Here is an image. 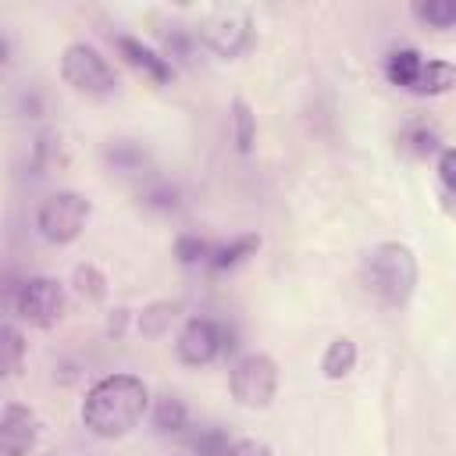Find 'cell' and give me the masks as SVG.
<instances>
[{
    "instance_id": "44dd1931",
    "label": "cell",
    "mask_w": 456,
    "mask_h": 456,
    "mask_svg": "<svg viewBox=\"0 0 456 456\" xmlns=\"http://www.w3.org/2000/svg\"><path fill=\"white\" fill-rule=\"evenodd\" d=\"M232 110H235V146L242 153H249L253 150V114H249V107L242 100H235Z\"/></svg>"
},
{
    "instance_id": "5bb4252c",
    "label": "cell",
    "mask_w": 456,
    "mask_h": 456,
    "mask_svg": "<svg viewBox=\"0 0 456 456\" xmlns=\"http://www.w3.org/2000/svg\"><path fill=\"white\" fill-rule=\"evenodd\" d=\"M25 363V335L14 324H0V378H14Z\"/></svg>"
},
{
    "instance_id": "6da1fadb",
    "label": "cell",
    "mask_w": 456,
    "mask_h": 456,
    "mask_svg": "<svg viewBox=\"0 0 456 456\" xmlns=\"http://www.w3.org/2000/svg\"><path fill=\"white\" fill-rule=\"evenodd\" d=\"M150 410V392L135 374H107L82 399V424L96 438H121L139 428Z\"/></svg>"
},
{
    "instance_id": "8fae6325",
    "label": "cell",
    "mask_w": 456,
    "mask_h": 456,
    "mask_svg": "<svg viewBox=\"0 0 456 456\" xmlns=\"http://www.w3.org/2000/svg\"><path fill=\"white\" fill-rule=\"evenodd\" d=\"M178 310H182V306H178L175 299H153V303H146L142 314H139V321H135L139 335H146V338H160V335L175 324Z\"/></svg>"
},
{
    "instance_id": "2e32d148",
    "label": "cell",
    "mask_w": 456,
    "mask_h": 456,
    "mask_svg": "<svg viewBox=\"0 0 456 456\" xmlns=\"http://www.w3.org/2000/svg\"><path fill=\"white\" fill-rule=\"evenodd\" d=\"M153 424L160 435H178L182 428H189V410L178 395H160L153 406Z\"/></svg>"
},
{
    "instance_id": "7c38bea8",
    "label": "cell",
    "mask_w": 456,
    "mask_h": 456,
    "mask_svg": "<svg viewBox=\"0 0 456 456\" xmlns=\"http://www.w3.org/2000/svg\"><path fill=\"white\" fill-rule=\"evenodd\" d=\"M452 82H456V71L449 61H428V64H420V75L410 89L420 96H438V93H449Z\"/></svg>"
},
{
    "instance_id": "30bf717a",
    "label": "cell",
    "mask_w": 456,
    "mask_h": 456,
    "mask_svg": "<svg viewBox=\"0 0 456 456\" xmlns=\"http://www.w3.org/2000/svg\"><path fill=\"white\" fill-rule=\"evenodd\" d=\"M118 43V50H121V57L132 64V68H139V71H146L153 82H171V64H167V57H160L157 50H150L146 43H139V39H132V36H118L114 39Z\"/></svg>"
},
{
    "instance_id": "9c48e42d",
    "label": "cell",
    "mask_w": 456,
    "mask_h": 456,
    "mask_svg": "<svg viewBox=\"0 0 456 456\" xmlns=\"http://www.w3.org/2000/svg\"><path fill=\"white\" fill-rule=\"evenodd\" d=\"M32 445H36V417L25 406H7L0 413V452L28 456Z\"/></svg>"
},
{
    "instance_id": "cb8c5ba5",
    "label": "cell",
    "mask_w": 456,
    "mask_h": 456,
    "mask_svg": "<svg viewBox=\"0 0 456 456\" xmlns=\"http://www.w3.org/2000/svg\"><path fill=\"white\" fill-rule=\"evenodd\" d=\"M224 456H271V449L256 438H242V442H232Z\"/></svg>"
},
{
    "instance_id": "52a82bcc",
    "label": "cell",
    "mask_w": 456,
    "mask_h": 456,
    "mask_svg": "<svg viewBox=\"0 0 456 456\" xmlns=\"http://www.w3.org/2000/svg\"><path fill=\"white\" fill-rule=\"evenodd\" d=\"M249 28H253V25H249V14H246L242 7H214V11L203 18L200 36H203V43H207L217 57H235V53L246 50Z\"/></svg>"
},
{
    "instance_id": "ffe728a7",
    "label": "cell",
    "mask_w": 456,
    "mask_h": 456,
    "mask_svg": "<svg viewBox=\"0 0 456 456\" xmlns=\"http://www.w3.org/2000/svg\"><path fill=\"white\" fill-rule=\"evenodd\" d=\"M107 160H110L118 171H139V167H142V150H139L135 142L121 139V142L107 146Z\"/></svg>"
},
{
    "instance_id": "e0dca14e",
    "label": "cell",
    "mask_w": 456,
    "mask_h": 456,
    "mask_svg": "<svg viewBox=\"0 0 456 456\" xmlns=\"http://www.w3.org/2000/svg\"><path fill=\"white\" fill-rule=\"evenodd\" d=\"M413 18H420L431 28H449L456 21V4L452 0H417Z\"/></svg>"
},
{
    "instance_id": "d4e9b609",
    "label": "cell",
    "mask_w": 456,
    "mask_h": 456,
    "mask_svg": "<svg viewBox=\"0 0 456 456\" xmlns=\"http://www.w3.org/2000/svg\"><path fill=\"white\" fill-rule=\"evenodd\" d=\"M413 142H417V153H435V150H438L435 132H417V135H413Z\"/></svg>"
},
{
    "instance_id": "ac0fdd59",
    "label": "cell",
    "mask_w": 456,
    "mask_h": 456,
    "mask_svg": "<svg viewBox=\"0 0 456 456\" xmlns=\"http://www.w3.org/2000/svg\"><path fill=\"white\" fill-rule=\"evenodd\" d=\"M256 246H260V239H256V235H242L239 242H232V246H224V249H217L210 264H214L217 271H228V267H235V264H242V260H246V256H249V253H253Z\"/></svg>"
},
{
    "instance_id": "484cf974",
    "label": "cell",
    "mask_w": 456,
    "mask_h": 456,
    "mask_svg": "<svg viewBox=\"0 0 456 456\" xmlns=\"http://www.w3.org/2000/svg\"><path fill=\"white\" fill-rule=\"evenodd\" d=\"M4 53H7V43H4V39H0V61H4Z\"/></svg>"
},
{
    "instance_id": "8992f818",
    "label": "cell",
    "mask_w": 456,
    "mask_h": 456,
    "mask_svg": "<svg viewBox=\"0 0 456 456\" xmlns=\"http://www.w3.org/2000/svg\"><path fill=\"white\" fill-rule=\"evenodd\" d=\"M14 310L32 328H53L64 314V289L53 278H28L14 292Z\"/></svg>"
},
{
    "instance_id": "4fadbf2b",
    "label": "cell",
    "mask_w": 456,
    "mask_h": 456,
    "mask_svg": "<svg viewBox=\"0 0 456 456\" xmlns=\"http://www.w3.org/2000/svg\"><path fill=\"white\" fill-rule=\"evenodd\" d=\"M420 64H424V57H420L417 50L403 46V50H392V53H388L385 75H388L392 86H406V89H410V86L417 82V75H420Z\"/></svg>"
},
{
    "instance_id": "7402d4cb",
    "label": "cell",
    "mask_w": 456,
    "mask_h": 456,
    "mask_svg": "<svg viewBox=\"0 0 456 456\" xmlns=\"http://www.w3.org/2000/svg\"><path fill=\"white\" fill-rule=\"evenodd\" d=\"M175 253H178V260L182 264H200V260H207V242L203 239H196V235H182L178 242H175Z\"/></svg>"
},
{
    "instance_id": "603a6c76",
    "label": "cell",
    "mask_w": 456,
    "mask_h": 456,
    "mask_svg": "<svg viewBox=\"0 0 456 456\" xmlns=\"http://www.w3.org/2000/svg\"><path fill=\"white\" fill-rule=\"evenodd\" d=\"M456 157H452V150L449 146H442V157H438V178H442V185H445V192H452V185H456Z\"/></svg>"
},
{
    "instance_id": "7a4b0ae2",
    "label": "cell",
    "mask_w": 456,
    "mask_h": 456,
    "mask_svg": "<svg viewBox=\"0 0 456 456\" xmlns=\"http://www.w3.org/2000/svg\"><path fill=\"white\" fill-rule=\"evenodd\" d=\"M363 285L385 306H403L417 285V260L403 242H378L363 256Z\"/></svg>"
},
{
    "instance_id": "ba28073f",
    "label": "cell",
    "mask_w": 456,
    "mask_h": 456,
    "mask_svg": "<svg viewBox=\"0 0 456 456\" xmlns=\"http://www.w3.org/2000/svg\"><path fill=\"white\" fill-rule=\"evenodd\" d=\"M224 346V335L217 328V321L210 317H189L185 328L178 331V342H175V353L185 367H207Z\"/></svg>"
},
{
    "instance_id": "d6986e66",
    "label": "cell",
    "mask_w": 456,
    "mask_h": 456,
    "mask_svg": "<svg viewBox=\"0 0 456 456\" xmlns=\"http://www.w3.org/2000/svg\"><path fill=\"white\" fill-rule=\"evenodd\" d=\"M192 452L196 456H224L228 452V438L221 428H200L192 435Z\"/></svg>"
},
{
    "instance_id": "9a60e30c",
    "label": "cell",
    "mask_w": 456,
    "mask_h": 456,
    "mask_svg": "<svg viewBox=\"0 0 456 456\" xmlns=\"http://www.w3.org/2000/svg\"><path fill=\"white\" fill-rule=\"evenodd\" d=\"M353 363H356V346H353V338H335V342L324 349V356H321V370H324V378H331V381L346 378V374L353 370Z\"/></svg>"
},
{
    "instance_id": "5b68a950",
    "label": "cell",
    "mask_w": 456,
    "mask_h": 456,
    "mask_svg": "<svg viewBox=\"0 0 456 456\" xmlns=\"http://www.w3.org/2000/svg\"><path fill=\"white\" fill-rule=\"evenodd\" d=\"M228 385H232V395L239 406L264 410V406H271V399L278 392V363L267 353H246L232 367Z\"/></svg>"
},
{
    "instance_id": "3957f363",
    "label": "cell",
    "mask_w": 456,
    "mask_h": 456,
    "mask_svg": "<svg viewBox=\"0 0 456 456\" xmlns=\"http://www.w3.org/2000/svg\"><path fill=\"white\" fill-rule=\"evenodd\" d=\"M86 221H89V200L71 189H57L36 207V228L53 246L75 242L82 235Z\"/></svg>"
},
{
    "instance_id": "277c9868",
    "label": "cell",
    "mask_w": 456,
    "mask_h": 456,
    "mask_svg": "<svg viewBox=\"0 0 456 456\" xmlns=\"http://www.w3.org/2000/svg\"><path fill=\"white\" fill-rule=\"evenodd\" d=\"M61 78H64L75 93L93 96V100H103V96L114 93V71H110V64L100 57V50L89 46V43H71V46H64V53H61Z\"/></svg>"
}]
</instances>
